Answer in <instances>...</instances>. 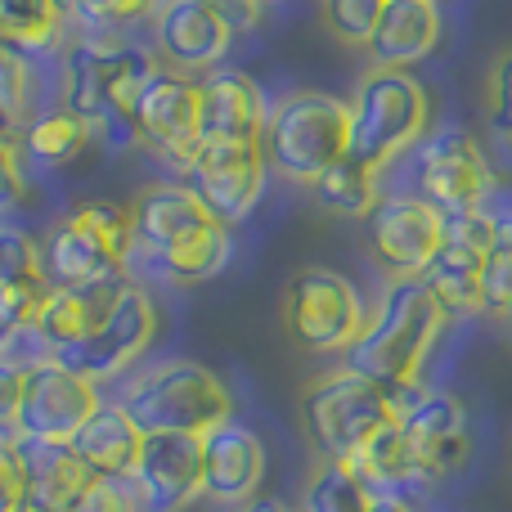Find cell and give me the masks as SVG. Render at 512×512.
<instances>
[{"label":"cell","instance_id":"cell-21","mask_svg":"<svg viewBox=\"0 0 512 512\" xmlns=\"http://www.w3.org/2000/svg\"><path fill=\"white\" fill-rule=\"evenodd\" d=\"M234 32L198 0H167L153 14V45L176 72H212L230 54Z\"/></svg>","mask_w":512,"mask_h":512},{"label":"cell","instance_id":"cell-15","mask_svg":"<svg viewBox=\"0 0 512 512\" xmlns=\"http://www.w3.org/2000/svg\"><path fill=\"white\" fill-rule=\"evenodd\" d=\"M131 126L135 144L185 167L198 149V81L176 68H153L131 108Z\"/></svg>","mask_w":512,"mask_h":512},{"label":"cell","instance_id":"cell-12","mask_svg":"<svg viewBox=\"0 0 512 512\" xmlns=\"http://www.w3.org/2000/svg\"><path fill=\"white\" fill-rule=\"evenodd\" d=\"M104 405L95 382L77 378L54 360H36L23 369V396H18L14 436L18 441H50L72 445V436L86 427V418Z\"/></svg>","mask_w":512,"mask_h":512},{"label":"cell","instance_id":"cell-20","mask_svg":"<svg viewBox=\"0 0 512 512\" xmlns=\"http://www.w3.org/2000/svg\"><path fill=\"white\" fill-rule=\"evenodd\" d=\"M126 283H131L126 274H108V279H90V283H50L45 306L36 315V337H41L45 355L86 342L108 319V310L117 306Z\"/></svg>","mask_w":512,"mask_h":512},{"label":"cell","instance_id":"cell-30","mask_svg":"<svg viewBox=\"0 0 512 512\" xmlns=\"http://www.w3.org/2000/svg\"><path fill=\"white\" fill-rule=\"evenodd\" d=\"M230 252H234L230 230H225V225H207L198 239H189L180 252H171L158 270L167 274L171 283H203L230 265Z\"/></svg>","mask_w":512,"mask_h":512},{"label":"cell","instance_id":"cell-2","mask_svg":"<svg viewBox=\"0 0 512 512\" xmlns=\"http://www.w3.org/2000/svg\"><path fill=\"white\" fill-rule=\"evenodd\" d=\"M445 310L418 279H396L382 292L378 310L364 319L360 337L346 346V369L364 373L387 391L418 382V369L432 355L436 337L445 328Z\"/></svg>","mask_w":512,"mask_h":512},{"label":"cell","instance_id":"cell-3","mask_svg":"<svg viewBox=\"0 0 512 512\" xmlns=\"http://www.w3.org/2000/svg\"><path fill=\"white\" fill-rule=\"evenodd\" d=\"M351 144V108L324 90H292L265 113L261 153L265 167L292 185H315Z\"/></svg>","mask_w":512,"mask_h":512},{"label":"cell","instance_id":"cell-13","mask_svg":"<svg viewBox=\"0 0 512 512\" xmlns=\"http://www.w3.org/2000/svg\"><path fill=\"white\" fill-rule=\"evenodd\" d=\"M450 239V216L423 194H387L369 212V248L396 279H418Z\"/></svg>","mask_w":512,"mask_h":512},{"label":"cell","instance_id":"cell-16","mask_svg":"<svg viewBox=\"0 0 512 512\" xmlns=\"http://www.w3.org/2000/svg\"><path fill=\"white\" fill-rule=\"evenodd\" d=\"M131 481L144 512H185L203 495V436L149 432Z\"/></svg>","mask_w":512,"mask_h":512},{"label":"cell","instance_id":"cell-11","mask_svg":"<svg viewBox=\"0 0 512 512\" xmlns=\"http://www.w3.org/2000/svg\"><path fill=\"white\" fill-rule=\"evenodd\" d=\"M153 337H158V306H153V297L144 288L126 283V292L117 297V306L108 310L104 324H99L86 342L54 351L50 360L99 387V382H108V378L131 369V364L153 346Z\"/></svg>","mask_w":512,"mask_h":512},{"label":"cell","instance_id":"cell-18","mask_svg":"<svg viewBox=\"0 0 512 512\" xmlns=\"http://www.w3.org/2000/svg\"><path fill=\"white\" fill-rule=\"evenodd\" d=\"M265 95L239 68H212L198 81V144H261Z\"/></svg>","mask_w":512,"mask_h":512},{"label":"cell","instance_id":"cell-25","mask_svg":"<svg viewBox=\"0 0 512 512\" xmlns=\"http://www.w3.org/2000/svg\"><path fill=\"white\" fill-rule=\"evenodd\" d=\"M481 265H486V252L450 234L432 265L418 274V283L432 292L445 315H481Z\"/></svg>","mask_w":512,"mask_h":512},{"label":"cell","instance_id":"cell-22","mask_svg":"<svg viewBox=\"0 0 512 512\" xmlns=\"http://www.w3.org/2000/svg\"><path fill=\"white\" fill-rule=\"evenodd\" d=\"M18 463H23V486H27V508L36 512H72L95 486V472L77 459L72 445H50V441H18Z\"/></svg>","mask_w":512,"mask_h":512},{"label":"cell","instance_id":"cell-35","mask_svg":"<svg viewBox=\"0 0 512 512\" xmlns=\"http://www.w3.org/2000/svg\"><path fill=\"white\" fill-rule=\"evenodd\" d=\"M0 279L5 283H36L45 279V256L23 230L0 225Z\"/></svg>","mask_w":512,"mask_h":512},{"label":"cell","instance_id":"cell-41","mask_svg":"<svg viewBox=\"0 0 512 512\" xmlns=\"http://www.w3.org/2000/svg\"><path fill=\"white\" fill-rule=\"evenodd\" d=\"M198 5L212 9V14L221 18V23L230 27L234 36L261 27V18H265V0H198Z\"/></svg>","mask_w":512,"mask_h":512},{"label":"cell","instance_id":"cell-1","mask_svg":"<svg viewBox=\"0 0 512 512\" xmlns=\"http://www.w3.org/2000/svg\"><path fill=\"white\" fill-rule=\"evenodd\" d=\"M158 63L140 45L122 41L117 32H86L63 50L59 59V104L86 117L99 131H113V149H131L135 126L131 108L140 99L144 81L153 77Z\"/></svg>","mask_w":512,"mask_h":512},{"label":"cell","instance_id":"cell-7","mask_svg":"<svg viewBox=\"0 0 512 512\" xmlns=\"http://www.w3.org/2000/svg\"><path fill=\"white\" fill-rule=\"evenodd\" d=\"M50 283H90L126 274L135 256L131 203H81L50 230L41 248Z\"/></svg>","mask_w":512,"mask_h":512},{"label":"cell","instance_id":"cell-36","mask_svg":"<svg viewBox=\"0 0 512 512\" xmlns=\"http://www.w3.org/2000/svg\"><path fill=\"white\" fill-rule=\"evenodd\" d=\"M481 310L486 315H512V252H486L481 265Z\"/></svg>","mask_w":512,"mask_h":512},{"label":"cell","instance_id":"cell-43","mask_svg":"<svg viewBox=\"0 0 512 512\" xmlns=\"http://www.w3.org/2000/svg\"><path fill=\"white\" fill-rule=\"evenodd\" d=\"M239 512H292V508H288V504H279V499H261V495H256L252 504H243Z\"/></svg>","mask_w":512,"mask_h":512},{"label":"cell","instance_id":"cell-31","mask_svg":"<svg viewBox=\"0 0 512 512\" xmlns=\"http://www.w3.org/2000/svg\"><path fill=\"white\" fill-rule=\"evenodd\" d=\"M32 108H36V72H32V59L23 50L0 41V131L14 126L23 131L32 122Z\"/></svg>","mask_w":512,"mask_h":512},{"label":"cell","instance_id":"cell-14","mask_svg":"<svg viewBox=\"0 0 512 512\" xmlns=\"http://www.w3.org/2000/svg\"><path fill=\"white\" fill-rule=\"evenodd\" d=\"M418 194L427 203H436L445 216H463L472 207H481L495 189L490 162L481 153V144L459 126H441L418 144Z\"/></svg>","mask_w":512,"mask_h":512},{"label":"cell","instance_id":"cell-23","mask_svg":"<svg viewBox=\"0 0 512 512\" xmlns=\"http://www.w3.org/2000/svg\"><path fill=\"white\" fill-rule=\"evenodd\" d=\"M441 45V9L436 0H387L369 45L373 68H409Z\"/></svg>","mask_w":512,"mask_h":512},{"label":"cell","instance_id":"cell-4","mask_svg":"<svg viewBox=\"0 0 512 512\" xmlns=\"http://www.w3.org/2000/svg\"><path fill=\"white\" fill-rule=\"evenodd\" d=\"M346 108H351L346 153L373 171H387V162H396L432 126V95L409 68H369Z\"/></svg>","mask_w":512,"mask_h":512},{"label":"cell","instance_id":"cell-6","mask_svg":"<svg viewBox=\"0 0 512 512\" xmlns=\"http://www.w3.org/2000/svg\"><path fill=\"white\" fill-rule=\"evenodd\" d=\"M396 414L387 387L369 382L355 369H337L319 378L301 400V423L324 463H351Z\"/></svg>","mask_w":512,"mask_h":512},{"label":"cell","instance_id":"cell-10","mask_svg":"<svg viewBox=\"0 0 512 512\" xmlns=\"http://www.w3.org/2000/svg\"><path fill=\"white\" fill-rule=\"evenodd\" d=\"M265 153L261 144H198L194 158L180 167V185L207 207L216 225L234 230L248 221L265 189Z\"/></svg>","mask_w":512,"mask_h":512},{"label":"cell","instance_id":"cell-5","mask_svg":"<svg viewBox=\"0 0 512 512\" xmlns=\"http://www.w3.org/2000/svg\"><path fill=\"white\" fill-rule=\"evenodd\" d=\"M126 414L140 432H185L207 436L212 427L234 418V396L207 364L198 360H162L158 369L140 373L126 387Z\"/></svg>","mask_w":512,"mask_h":512},{"label":"cell","instance_id":"cell-40","mask_svg":"<svg viewBox=\"0 0 512 512\" xmlns=\"http://www.w3.org/2000/svg\"><path fill=\"white\" fill-rule=\"evenodd\" d=\"M486 113H490V126L512 144V54L499 59L495 77H490V108Z\"/></svg>","mask_w":512,"mask_h":512},{"label":"cell","instance_id":"cell-44","mask_svg":"<svg viewBox=\"0 0 512 512\" xmlns=\"http://www.w3.org/2000/svg\"><path fill=\"white\" fill-rule=\"evenodd\" d=\"M265 5H270V0H265Z\"/></svg>","mask_w":512,"mask_h":512},{"label":"cell","instance_id":"cell-42","mask_svg":"<svg viewBox=\"0 0 512 512\" xmlns=\"http://www.w3.org/2000/svg\"><path fill=\"white\" fill-rule=\"evenodd\" d=\"M18 396H23V364L0 360V432H14Z\"/></svg>","mask_w":512,"mask_h":512},{"label":"cell","instance_id":"cell-29","mask_svg":"<svg viewBox=\"0 0 512 512\" xmlns=\"http://www.w3.org/2000/svg\"><path fill=\"white\" fill-rule=\"evenodd\" d=\"M301 512H373V486L351 463H324L310 477Z\"/></svg>","mask_w":512,"mask_h":512},{"label":"cell","instance_id":"cell-37","mask_svg":"<svg viewBox=\"0 0 512 512\" xmlns=\"http://www.w3.org/2000/svg\"><path fill=\"white\" fill-rule=\"evenodd\" d=\"M72 512H144V504H140L135 481H104L99 477L95 486L86 490V499H81Z\"/></svg>","mask_w":512,"mask_h":512},{"label":"cell","instance_id":"cell-19","mask_svg":"<svg viewBox=\"0 0 512 512\" xmlns=\"http://www.w3.org/2000/svg\"><path fill=\"white\" fill-rule=\"evenodd\" d=\"M265 445L252 427L221 423L203 436V495L225 508H243L261 495Z\"/></svg>","mask_w":512,"mask_h":512},{"label":"cell","instance_id":"cell-8","mask_svg":"<svg viewBox=\"0 0 512 512\" xmlns=\"http://www.w3.org/2000/svg\"><path fill=\"white\" fill-rule=\"evenodd\" d=\"M364 319L369 310H364L355 283L328 265H306L283 288V328L301 351H346L360 337Z\"/></svg>","mask_w":512,"mask_h":512},{"label":"cell","instance_id":"cell-45","mask_svg":"<svg viewBox=\"0 0 512 512\" xmlns=\"http://www.w3.org/2000/svg\"><path fill=\"white\" fill-rule=\"evenodd\" d=\"M508 319H512V315H508Z\"/></svg>","mask_w":512,"mask_h":512},{"label":"cell","instance_id":"cell-17","mask_svg":"<svg viewBox=\"0 0 512 512\" xmlns=\"http://www.w3.org/2000/svg\"><path fill=\"white\" fill-rule=\"evenodd\" d=\"M216 225L207 216V207L189 194L180 180H158L144 185L131 203V230H135V256H144L149 265H162L171 252H180L189 239ZM131 256V261H135Z\"/></svg>","mask_w":512,"mask_h":512},{"label":"cell","instance_id":"cell-32","mask_svg":"<svg viewBox=\"0 0 512 512\" xmlns=\"http://www.w3.org/2000/svg\"><path fill=\"white\" fill-rule=\"evenodd\" d=\"M50 279L36 283H5L0 279V360H9V346L36 328V315L45 306Z\"/></svg>","mask_w":512,"mask_h":512},{"label":"cell","instance_id":"cell-24","mask_svg":"<svg viewBox=\"0 0 512 512\" xmlns=\"http://www.w3.org/2000/svg\"><path fill=\"white\" fill-rule=\"evenodd\" d=\"M72 450L77 459L86 463L95 477L104 481H131L135 463H140V450H144V432L126 405H99L95 414L86 418L77 436H72Z\"/></svg>","mask_w":512,"mask_h":512},{"label":"cell","instance_id":"cell-28","mask_svg":"<svg viewBox=\"0 0 512 512\" xmlns=\"http://www.w3.org/2000/svg\"><path fill=\"white\" fill-rule=\"evenodd\" d=\"M68 9L63 0H0V41L23 54L59 45Z\"/></svg>","mask_w":512,"mask_h":512},{"label":"cell","instance_id":"cell-33","mask_svg":"<svg viewBox=\"0 0 512 512\" xmlns=\"http://www.w3.org/2000/svg\"><path fill=\"white\" fill-rule=\"evenodd\" d=\"M167 0H63L68 18H77L86 32H122V27L153 18Z\"/></svg>","mask_w":512,"mask_h":512},{"label":"cell","instance_id":"cell-34","mask_svg":"<svg viewBox=\"0 0 512 512\" xmlns=\"http://www.w3.org/2000/svg\"><path fill=\"white\" fill-rule=\"evenodd\" d=\"M319 9H324L328 32L342 45H369L387 0H319Z\"/></svg>","mask_w":512,"mask_h":512},{"label":"cell","instance_id":"cell-27","mask_svg":"<svg viewBox=\"0 0 512 512\" xmlns=\"http://www.w3.org/2000/svg\"><path fill=\"white\" fill-rule=\"evenodd\" d=\"M310 194H315V203L324 207V212H333V216H364V221H369V212L382 203V171L364 167L360 158H351V153H346L342 162H333V167H328L324 176L310 185Z\"/></svg>","mask_w":512,"mask_h":512},{"label":"cell","instance_id":"cell-39","mask_svg":"<svg viewBox=\"0 0 512 512\" xmlns=\"http://www.w3.org/2000/svg\"><path fill=\"white\" fill-rule=\"evenodd\" d=\"M27 198V176H23V153L18 144L0 131V212H14Z\"/></svg>","mask_w":512,"mask_h":512},{"label":"cell","instance_id":"cell-38","mask_svg":"<svg viewBox=\"0 0 512 512\" xmlns=\"http://www.w3.org/2000/svg\"><path fill=\"white\" fill-rule=\"evenodd\" d=\"M18 436L0 432V512H18L27 504V486H23V463H18Z\"/></svg>","mask_w":512,"mask_h":512},{"label":"cell","instance_id":"cell-9","mask_svg":"<svg viewBox=\"0 0 512 512\" xmlns=\"http://www.w3.org/2000/svg\"><path fill=\"white\" fill-rule=\"evenodd\" d=\"M396 400V427L405 436L409 454H414V468L423 481L450 477L468 463L472 436H468V409L450 396V391H427L418 382L391 391Z\"/></svg>","mask_w":512,"mask_h":512},{"label":"cell","instance_id":"cell-26","mask_svg":"<svg viewBox=\"0 0 512 512\" xmlns=\"http://www.w3.org/2000/svg\"><path fill=\"white\" fill-rule=\"evenodd\" d=\"M90 140H95V126L59 104V108H41V113L18 131V153H23L32 167L54 171V167L77 162Z\"/></svg>","mask_w":512,"mask_h":512}]
</instances>
